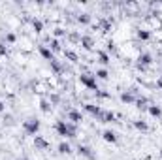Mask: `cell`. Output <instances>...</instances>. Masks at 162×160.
Segmentation results:
<instances>
[{
	"label": "cell",
	"mask_w": 162,
	"mask_h": 160,
	"mask_svg": "<svg viewBox=\"0 0 162 160\" xmlns=\"http://www.w3.org/2000/svg\"><path fill=\"white\" fill-rule=\"evenodd\" d=\"M96 75H98L100 79H106V77H108V72H106V70H100V72H96Z\"/></svg>",
	"instance_id": "18"
},
{
	"label": "cell",
	"mask_w": 162,
	"mask_h": 160,
	"mask_svg": "<svg viewBox=\"0 0 162 160\" xmlns=\"http://www.w3.org/2000/svg\"><path fill=\"white\" fill-rule=\"evenodd\" d=\"M38 128H40V122L34 121V119H30V121L25 122V132H26V134H36Z\"/></svg>",
	"instance_id": "3"
},
{
	"label": "cell",
	"mask_w": 162,
	"mask_h": 160,
	"mask_svg": "<svg viewBox=\"0 0 162 160\" xmlns=\"http://www.w3.org/2000/svg\"><path fill=\"white\" fill-rule=\"evenodd\" d=\"M98 57H100V62H102V64H108V62H109V57H108L106 53H100Z\"/></svg>",
	"instance_id": "13"
},
{
	"label": "cell",
	"mask_w": 162,
	"mask_h": 160,
	"mask_svg": "<svg viewBox=\"0 0 162 160\" xmlns=\"http://www.w3.org/2000/svg\"><path fill=\"white\" fill-rule=\"evenodd\" d=\"M81 43H83V47H87V49H89V47H90V43H92V42H90V38L83 36V38H81Z\"/></svg>",
	"instance_id": "10"
},
{
	"label": "cell",
	"mask_w": 162,
	"mask_h": 160,
	"mask_svg": "<svg viewBox=\"0 0 162 160\" xmlns=\"http://www.w3.org/2000/svg\"><path fill=\"white\" fill-rule=\"evenodd\" d=\"M57 132H58L60 136H70V138H74V134H76V128H74L72 125H68V122L60 121V122H57Z\"/></svg>",
	"instance_id": "1"
},
{
	"label": "cell",
	"mask_w": 162,
	"mask_h": 160,
	"mask_svg": "<svg viewBox=\"0 0 162 160\" xmlns=\"http://www.w3.org/2000/svg\"><path fill=\"white\" fill-rule=\"evenodd\" d=\"M81 83H85L89 89H92V90H98V87H96V75L94 77H90L89 74H83L81 75Z\"/></svg>",
	"instance_id": "2"
},
{
	"label": "cell",
	"mask_w": 162,
	"mask_h": 160,
	"mask_svg": "<svg viewBox=\"0 0 162 160\" xmlns=\"http://www.w3.org/2000/svg\"><path fill=\"white\" fill-rule=\"evenodd\" d=\"M6 53H8L6 45H4V43H0V55H6Z\"/></svg>",
	"instance_id": "22"
},
{
	"label": "cell",
	"mask_w": 162,
	"mask_h": 160,
	"mask_svg": "<svg viewBox=\"0 0 162 160\" xmlns=\"http://www.w3.org/2000/svg\"><path fill=\"white\" fill-rule=\"evenodd\" d=\"M104 139H106V141H117V138H115V134H113V132H109V130H106L104 132Z\"/></svg>",
	"instance_id": "4"
},
{
	"label": "cell",
	"mask_w": 162,
	"mask_h": 160,
	"mask_svg": "<svg viewBox=\"0 0 162 160\" xmlns=\"http://www.w3.org/2000/svg\"><path fill=\"white\" fill-rule=\"evenodd\" d=\"M104 119H106V122H111L113 119H115V115H113V113H106V115H104Z\"/></svg>",
	"instance_id": "19"
},
{
	"label": "cell",
	"mask_w": 162,
	"mask_h": 160,
	"mask_svg": "<svg viewBox=\"0 0 162 160\" xmlns=\"http://www.w3.org/2000/svg\"><path fill=\"white\" fill-rule=\"evenodd\" d=\"M138 36H140L141 40H149V32L147 30H140V32H138Z\"/></svg>",
	"instance_id": "15"
},
{
	"label": "cell",
	"mask_w": 162,
	"mask_h": 160,
	"mask_svg": "<svg viewBox=\"0 0 162 160\" xmlns=\"http://www.w3.org/2000/svg\"><path fill=\"white\" fill-rule=\"evenodd\" d=\"M121 98H122V102H132V100H134V96H132V94H122Z\"/></svg>",
	"instance_id": "17"
},
{
	"label": "cell",
	"mask_w": 162,
	"mask_h": 160,
	"mask_svg": "<svg viewBox=\"0 0 162 160\" xmlns=\"http://www.w3.org/2000/svg\"><path fill=\"white\" fill-rule=\"evenodd\" d=\"M58 151H60V153H70V145L68 143H60V145H58Z\"/></svg>",
	"instance_id": "8"
},
{
	"label": "cell",
	"mask_w": 162,
	"mask_h": 160,
	"mask_svg": "<svg viewBox=\"0 0 162 160\" xmlns=\"http://www.w3.org/2000/svg\"><path fill=\"white\" fill-rule=\"evenodd\" d=\"M40 53L47 58V61H53V55H51V51H49V49H45V47H40Z\"/></svg>",
	"instance_id": "6"
},
{
	"label": "cell",
	"mask_w": 162,
	"mask_h": 160,
	"mask_svg": "<svg viewBox=\"0 0 162 160\" xmlns=\"http://www.w3.org/2000/svg\"><path fill=\"white\" fill-rule=\"evenodd\" d=\"M51 47H53V49H58L60 45H58V42H57V40H53V42H51Z\"/></svg>",
	"instance_id": "23"
},
{
	"label": "cell",
	"mask_w": 162,
	"mask_h": 160,
	"mask_svg": "<svg viewBox=\"0 0 162 160\" xmlns=\"http://www.w3.org/2000/svg\"><path fill=\"white\" fill-rule=\"evenodd\" d=\"M6 40H8V42H13L15 36H13V34H8V36H6Z\"/></svg>",
	"instance_id": "24"
},
{
	"label": "cell",
	"mask_w": 162,
	"mask_h": 160,
	"mask_svg": "<svg viewBox=\"0 0 162 160\" xmlns=\"http://www.w3.org/2000/svg\"><path fill=\"white\" fill-rule=\"evenodd\" d=\"M0 111H4V104L2 102H0Z\"/></svg>",
	"instance_id": "25"
},
{
	"label": "cell",
	"mask_w": 162,
	"mask_h": 160,
	"mask_svg": "<svg viewBox=\"0 0 162 160\" xmlns=\"http://www.w3.org/2000/svg\"><path fill=\"white\" fill-rule=\"evenodd\" d=\"M85 109H87V111H90L92 115H100V113H102V111H100V107H94V106H90V104H87V106H85Z\"/></svg>",
	"instance_id": "5"
},
{
	"label": "cell",
	"mask_w": 162,
	"mask_h": 160,
	"mask_svg": "<svg viewBox=\"0 0 162 160\" xmlns=\"http://www.w3.org/2000/svg\"><path fill=\"white\" fill-rule=\"evenodd\" d=\"M79 153H81V154H85V157H90V149H89V147L79 145Z\"/></svg>",
	"instance_id": "12"
},
{
	"label": "cell",
	"mask_w": 162,
	"mask_h": 160,
	"mask_svg": "<svg viewBox=\"0 0 162 160\" xmlns=\"http://www.w3.org/2000/svg\"><path fill=\"white\" fill-rule=\"evenodd\" d=\"M77 21H79V23H89V15H87V13L79 15V17H77Z\"/></svg>",
	"instance_id": "16"
},
{
	"label": "cell",
	"mask_w": 162,
	"mask_h": 160,
	"mask_svg": "<svg viewBox=\"0 0 162 160\" xmlns=\"http://www.w3.org/2000/svg\"><path fill=\"white\" fill-rule=\"evenodd\" d=\"M136 128H140V130H147V125H145V122H136Z\"/></svg>",
	"instance_id": "20"
},
{
	"label": "cell",
	"mask_w": 162,
	"mask_h": 160,
	"mask_svg": "<svg viewBox=\"0 0 162 160\" xmlns=\"http://www.w3.org/2000/svg\"><path fill=\"white\" fill-rule=\"evenodd\" d=\"M34 29H36L38 32L42 30V23H40V21H36V19H34Z\"/></svg>",
	"instance_id": "21"
},
{
	"label": "cell",
	"mask_w": 162,
	"mask_h": 160,
	"mask_svg": "<svg viewBox=\"0 0 162 160\" xmlns=\"http://www.w3.org/2000/svg\"><path fill=\"white\" fill-rule=\"evenodd\" d=\"M34 143H36L38 147H47V141H45V139H42V138H36V141H34Z\"/></svg>",
	"instance_id": "14"
},
{
	"label": "cell",
	"mask_w": 162,
	"mask_h": 160,
	"mask_svg": "<svg viewBox=\"0 0 162 160\" xmlns=\"http://www.w3.org/2000/svg\"><path fill=\"white\" fill-rule=\"evenodd\" d=\"M21 160H26V158H21Z\"/></svg>",
	"instance_id": "27"
},
{
	"label": "cell",
	"mask_w": 162,
	"mask_h": 160,
	"mask_svg": "<svg viewBox=\"0 0 162 160\" xmlns=\"http://www.w3.org/2000/svg\"><path fill=\"white\" fill-rule=\"evenodd\" d=\"M149 113H151V115H155V117H159V115H160V107L151 106V107H149Z\"/></svg>",
	"instance_id": "9"
},
{
	"label": "cell",
	"mask_w": 162,
	"mask_h": 160,
	"mask_svg": "<svg viewBox=\"0 0 162 160\" xmlns=\"http://www.w3.org/2000/svg\"><path fill=\"white\" fill-rule=\"evenodd\" d=\"M140 62H141V64H151V57H149V55H141V57H140Z\"/></svg>",
	"instance_id": "11"
},
{
	"label": "cell",
	"mask_w": 162,
	"mask_h": 160,
	"mask_svg": "<svg viewBox=\"0 0 162 160\" xmlns=\"http://www.w3.org/2000/svg\"><path fill=\"white\" fill-rule=\"evenodd\" d=\"M70 119H72L74 122L81 121V113H77V111H70Z\"/></svg>",
	"instance_id": "7"
},
{
	"label": "cell",
	"mask_w": 162,
	"mask_h": 160,
	"mask_svg": "<svg viewBox=\"0 0 162 160\" xmlns=\"http://www.w3.org/2000/svg\"><path fill=\"white\" fill-rule=\"evenodd\" d=\"M159 87H160V89H162V79H159Z\"/></svg>",
	"instance_id": "26"
}]
</instances>
